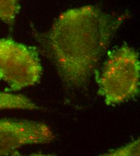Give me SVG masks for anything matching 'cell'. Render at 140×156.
<instances>
[{
  "mask_svg": "<svg viewBox=\"0 0 140 156\" xmlns=\"http://www.w3.org/2000/svg\"><path fill=\"white\" fill-rule=\"evenodd\" d=\"M127 14L114 15L94 5L69 9L38 37L44 52L68 88H84Z\"/></svg>",
  "mask_w": 140,
  "mask_h": 156,
  "instance_id": "1",
  "label": "cell"
},
{
  "mask_svg": "<svg viewBox=\"0 0 140 156\" xmlns=\"http://www.w3.org/2000/svg\"><path fill=\"white\" fill-rule=\"evenodd\" d=\"M42 66L35 48L10 38L0 39V80L17 91L40 82Z\"/></svg>",
  "mask_w": 140,
  "mask_h": 156,
  "instance_id": "3",
  "label": "cell"
},
{
  "mask_svg": "<svg viewBox=\"0 0 140 156\" xmlns=\"http://www.w3.org/2000/svg\"><path fill=\"white\" fill-rule=\"evenodd\" d=\"M140 139H137L128 144L109 151L102 156H140Z\"/></svg>",
  "mask_w": 140,
  "mask_h": 156,
  "instance_id": "7",
  "label": "cell"
},
{
  "mask_svg": "<svg viewBox=\"0 0 140 156\" xmlns=\"http://www.w3.org/2000/svg\"><path fill=\"white\" fill-rule=\"evenodd\" d=\"M96 78L98 94L108 106L120 105L136 97L140 93L138 52L127 45L112 51Z\"/></svg>",
  "mask_w": 140,
  "mask_h": 156,
  "instance_id": "2",
  "label": "cell"
},
{
  "mask_svg": "<svg viewBox=\"0 0 140 156\" xmlns=\"http://www.w3.org/2000/svg\"><path fill=\"white\" fill-rule=\"evenodd\" d=\"M55 139L45 124L26 119H0V156L15 155L29 145L47 144Z\"/></svg>",
  "mask_w": 140,
  "mask_h": 156,
  "instance_id": "4",
  "label": "cell"
},
{
  "mask_svg": "<svg viewBox=\"0 0 140 156\" xmlns=\"http://www.w3.org/2000/svg\"><path fill=\"white\" fill-rule=\"evenodd\" d=\"M38 109L35 103L24 95L0 91V110L33 111Z\"/></svg>",
  "mask_w": 140,
  "mask_h": 156,
  "instance_id": "5",
  "label": "cell"
},
{
  "mask_svg": "<svg viewBox=\"0 0 140 156\" xmlns=\"http://www.w3.org/2000/svg\"><path fill=\"white\" fill-rule=\"evenodd\" d=\"M19 9V0H0V20L7 23H12Z\"/></svg>",
  "mask_w": 140,
  "mask_h": 156,
  "instance_id": "6",
  "label": "cell"
}]
</instances>
